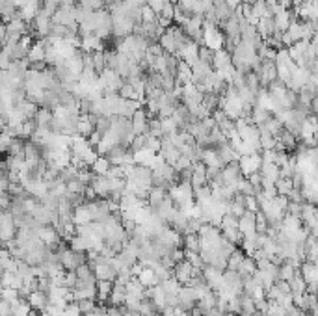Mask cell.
<instances>
[{
	"instance_id": "obj_52",
	"label": "cell",
	"mask_w": 318,
	"mask_h": 316,
	"mask_svg": "<svg viewBox=\"0 0 318 316\" xmlns=\"http://www.w3.org/2000/svg\"><path fill=\"white\" fill-rule=\"evenodd\" d=\"M244 209H246L247 212H257V211H259L257 197H255V196H244Z\"/></svg>"
},
{
	"instance_id": "obj_6",
	"label": "cell",
	"mask_w": 318,
	"mask_h": 316,
	"mask_svg": "<svg viewBox=\"0 0 318 316\" xmlns=\"http://www.w3.org/2000/svg\"><path fill=\"white\" fill-rule=\"evenodd\" d=\"M93 275L97 281H115L117 270L110 264V260H105V262H97L93 266Z\"/></svg>"
},
{
	"instance_id": "obj_11",
	"label": "cell",
	"mask_w": 318,
	"mask_h": 316,
	"mask_svg": "<svg viewBox=\"0 0 318 316\" xmlns=\"http://www.w3.org/2000/svg\"><path fill=\"white\" fill-rule=\"evenodd\" d=\"M26 302L32 307V311H45L47 305H49V298H47V292H41V290H32L28 296H26Z\"/></svg>"
},
{
	"instance_id": "obj_38",
	"label": "cell",
	"mask_w": 318,
	"mask_h": 316,
	"mask_svg": "<svg viewBox=\"0 0 318 316\" xmlns=\"http://www.w3.org/2000/svg\"><path fill=\"white\" fill-rule=\"evenodd\" d=\"M276 192H277V196H285V197H289L290 194V190H292V181L290 179H287V177H279L276 183Z\"/></svg>"
},
{
	"instance_id": "obj_28",
	"label": "cell",
	"mask_w": 318,
	"mask_h": 316,
	"mask_svg": "<svg viewBox=\"0 0 318 316\" xmlns=\"http://www.w3.org/2000/svg\"><path fill=\"white\" fill-rule=\"evenodd\" d=\"M158 45H160V49H162L166 54H175L177 52L175 39H173V35H171L170 32H166V30H164V34L158 37Z\"/></svg>"
},
{
	"instance_id": "obj_58",
	"label": "cell",
	"mask_w": 318,
	"mask_h": 316,
	"mask_svg": "<svg viewBox=\"0 0 318 316\" xmlns=\"http://www.w3.org/2000/svg\"><path fill=\"white\" fill-rule=\"evenodd\" d=\"M225 4L231 7V9H236V7L242 4V0H225Z\"/></svg>"
},
{
	"instance_id": "obj_29",
	"label": "cell",
	"mask_w": 318,
	"mask_h": 316,
	"mask_svg": "<svg viewBox=\"0 0 318 316\" xmlns=\"http://www.w3.org/2000/svg\"><path fill=\"white\" fill-rule=\"evenodd\" d=\"M112 287H113V281H97L95 283V288H97V300H99V303H103L105 305L106 302H108V296H110V292H112Z\"/></svg>"
},
{
	"instance_id": "obj_45",
	"label": "cell",
	"mask_w": 318,
	"mask_h": 316,
	"mask_svg": "<svg viewBox=\"0 0 318 316\" xmlns=\"http://www.w3.org/2000/svg\"><path fill=\"white\" fill-rule=\"evenodd\" d=\"M246 86L255 93V95H257V92L261 90V84H259V77L255 75L253 71H247V73H246Z\"/></svg>"
},
{
	"instance_id": "obj_47",
	"label": "cell",
	"mask_w": 318,
	"mask_h": 316,
	"mask_svg": "<svg viewBox=\"0 0 318 316\" xmlns=\"http://www.w3.org/2000/svg\"><path fill=\"white\" fill-rule=\"evenodd\" d=\"M92 56H93V69L99 75L101 71H105V56H103V50H95V52H92Z\"/></svg>"
},
{
	"instance_id": "obj_22",
	"label": "cell",
	"mask_w": 318,
	"mask_h": 316,
	"mask_svg": "<svg viewBox=\"0 0 318 316\" xmlns=\"http://www.w3.org/2000/svg\"><path fill=\"white\" fill-rule=\"evenodd\" d=\"M300 274L304 277L305 285H309V283H317V277H318V272H317V264L315 262H302L300 264Z\"/></svg>"
},
{
	"instance_id": "obj_33",
	"label": "cell",
	"mask_w": 318,
	"mask_h": 316,
	"mask_svg": "<svg viewBox=\"0 0 318 316\" xmlns=\"http://www.w3.org/2000/svg\"><path fill=\"white\" fill-rule=\"evenodd\" d=\"M15 108H17V110H19V112H21L22 115L26 117V119H34V115L37 113V110H39V108H37V105H35V103H32V101H28V99H24V101H22V103H19V105L15 106Z\"/></svg>"
},
{
	"instance_id": "obj_16",
	"label": "cell",
	"mask_w": 318,
	"mask_h": 316,
	"mask_svg": "<svg viewBox=\"0 0 318 316\" xmlns=\"http://www.w3.org/2000/svg\"><path fill=\"white\" fill-rule=\"evenodd\" d=\"M192 82V69L188 63H184L183 60L177 62V69H175V84L184 86Z\"/></svg>"
},
{
	"instance_id": "obj_60",
	"label": "cell",
	"mask_w": 318,
	"mask_h": 316,
	"mask_svg": "<svg viewBox=\"0 0 318 316\" xmlns=\"http://www.w3.org/2000/svg\"><path fill=\"white\" fill-rule=\"evenodd\" d=\"M4 126H6V121H4V117H2V115H0V130H2V128H4Z\"/></svg>"
},
{
	"instance_id": "obj_51",
	"label": "cell",
	"mask_w": 318,
	"mask_h": 316,
	"mask_svg": "<svg viewBox=\"0 0 318 316\" xmlns=\"http://www.w3.org/2000/svg\"><path fill=\"white\" fill-rule=\"evenodd\" d=\"M9 197H19L24 194V188H22L21 183H9L7 184V192H6Z\"/></svg>"
},
{
	"instance_id": "obj_40",
	"label": "cell",
	"mask_w": 318,
	"mask_h": 316,
	"mask_svg": "<svg viewBox=\"0 0 318 316\" xmlns=\"http://www.w3.org/2000/svg\"><path fill=\"white\" fill-rule=\"evenodd\" d=\"M77 307H78V313L80 315H90L93 309H95V305H97V302L95 300H90V298H84V300H78Z\"/></svg>"
},
{
	"instance_id": "obj_19",
	"label": "cell",
	"mask_w": 318,
	"mask_h": 316,
	"mask_svg": "<svg viewBox=\"0 0 318 316\" xmlns=\"http://www.w3.org/2000/svg\"><path fill=\"white\" fill-rule=\"evenodd\" d=\"M73 223L77 225H86L92 221V212H90V209L86 207V203L78 205V207H75V211H73V219H71Z\"/></svg>"
},
{
	"instance_id": "obj_49",
	"label": "cell",
	"mask_w": 318,
	"mask_h": 316,
	"mask_svg": "<svg viewBox=\"0 0 318 316\" xmlns=\"http://www.w3.org/2000/svg\"><path fill=\"white\" fill-rule=\"evenodd\" d=\"M156 17L158 15L149 6H141V22H156Z\"/></svg>"
},
{
	"instance_id": "obj_61",
	"label": "cell",
	"mask_w": 318,
	"mask_h": 316,
	"mask_svg": "<svg viewBox=\"0 0 318 316\" xmlns=\"http://www.w3.org/2000/svg\"><path fill=\"white\" fill-rule=\"evenodd\" d=\"M221 316H238V315H234V313H229V311H227V313H223Z\"/></svg>"
},
{
	"instance_id": "obj_44",
	"label": "cell",
	"mask_w": 318,
	"mask_h": 316,
	"mask_svg": "<svg viewBox=\"0 0 318 316\" xmlns=\"http://www.w3.org/2000/svg\"><path fill=\"white\" fill-rule=\"evenodd\" d=\"M184 259L190 262L192 268H201V270H203V266H205V262H203V259H201V255H199V253L186 251V249H184Z\"/></svg>"
},
{
	"instance_id": "obj_35",
	"label": "cell",
	"mask_w": 318,
	"mask_h": 316,
	"mask_svg": "<svg viewBox=\"0 0 318 316\" xmlns=\"http://www.w3.org/2000/svg\"><path fill=\"white\" fill-rule=\"evenodd\" d=\"M75 274H77L78 281H97V279H95V275H93V268H92L90 262L80 264V266L75 270Z\"/></svg>"
},
{
	"instance_id": "obj_56",
	"label": "cell",
	"mask_w": 318,
	"mask_h": 316,
	"mask_svg": "<svg viewBox=\"0 0 318 316\" xmlns=\"http://www.w3.org/2000/svg\"><path fill=\"white\" fill-rule=\"evenodd\" d=\"M101 136H103V134L97 132V130H93V132L90 134V136H88L86 140H88V143H90V145H92V147L95 149V145H97V143L101 141Z\"/></svg>"
},
{
	"instance_id": "obj_20",
	"label": "cell",
	"mask_w": 318,
	"mask_h": 316,
	"mask_svg": "<svg viewBox=\"0 0 318 316\" xmlns=\"http://www.w3.org/2000/svg\"><path fill=\"white\" fill-rule=\"evenodd\" d=\"M276 140L279 141V143H281L283 147H285V151H287V153H289V151H294V149L298 147V143H300L296 136H294L292 132H289L287 128H283L281 132L277 134Z\"/></svg>"
},
{
	"instance_id": "obj_4",
	"label": "cell",
	"mask_w": 318,
	"mask_h": 316,
	"mask_svg": "<svg viewBox=\"0 0 318 316\" xmlns=\"http://www.w3.org/2000/svg\"><path fill=\"white\" fill-rule=\"evenodd\" d=\"M257 77H259V84L261 88H268L272 82H276L277 80V71H276V63L274 62H261L259 65V69L255 73Z\"/></svg>"
},
{
	"instance_id": "obj_54",
	"label": "cell",
	"mask_w": 318,
	"mask_h": 316,
	"mask_svg": "<svg viewBox=\"0 0 318 316\" xmlns=\"http://www.w3.org/2000/svg\"><path fill=\"white\" fill-rule=\"evenodd\" d=\"M164 2H166V0H145V6H149L156 15H158L160 13V9H162V6H164Z\"/></svg>"
},
{
	"instance_id": "obj_3",
	"label": "cell",
	"mask_w": 318,
	"mask_h": 316,
	"mask_svg": "<svg viewBox=\"0 0 318 316\" xmlns=\"http://www.w3.org/2000/svg\"><path fill=\"white\" fill-rule=\"evenodd\" d=\"M177 60H183L184 63H188V65H194V63L199 60V45L196 41H186L183 47H179L175 52Z\"/></svg>"
},
{
	"instance_id": "obj_42",
	"label": "cell",
	"mask_w": 318,
	"mask_h": 316,
	"mask_svg": "<svg viewBox=\"0 0 318 316\" xmlns=\"http://www.w3.org/2000/svg\"><path fill=\"white\" fill-rule=\"evenodd\" d=\"M145 147L151 149L153 153H160V147H162V140L160 138H156L153 134L145 132Z\"/></svg>"
},
{
	"instance_id": "obj_50",
	"label": "cell",
	"mask_w": 318,
	"mask_h": 316,
	"mask_svg": "<svg viewBox=\"0 0 318 316\" xmlns=\"http://www.w3.org/2000/svg\"><path fill=\"white\" fill-rule=\"evenodd\" d=\"M77 281H78V277L75 272H64V287L65 288L73 290V288L77 287Z\"/></svg>"
},
{
	"instance_id": "obj_63",
	"label": "cell",
	"mask_w": 318,
	"mask_h": 316,
	"mask_svg": "<svg viewBox=\"0 0 318 316\" xmlns=\"http://www.w3.org/2000/svg\"><path fill=\"white\" fill-rule=\"evenodd\" d=\"M2 244H4V242H2V240H0V246H2Z\"/></svg>"
},
{
	"instance_id": "obj_27",
	"label": "cell",
	"mask_w": 318,
	"mask_h": 316,
	"mask_svg": "<svg viewBox=\"0 0 318 316\" xmlns=\"http://www.w3.org/2000/svg\"><path fill=\"white\" fill-rule=\"evenodd\" d=\"M136 277H138V281H140L145 288H147V287H156V285L160 283L158 279H156L153 268H149V266H143V270H141V272L136 275Z\"/></svg>"
},
{
	"instance_id": "obj_17",
	"label": "cell",
	"mask_w": 318,
	"mask_h": 316,
	"mask_svg": "<svg viewBox=\"0 0 318 316\" xmlns=\"http://www.w3.org/2000/svg\"><path fill=\"white\" fill-rule=\"evenodd\" d=\"M231 63V52L225 49H219V50H214V54H212V62H211V67L212 71H219L223 69L225 65Z\"/></svg>"
},
{
	"instance_id": "obj_7",
	"label": "cell",
	"mask_w": 318,
	"mask_h": 316,
	"mask_svg": "<svg viewBox=\"0 0 318 316\" xmlns=\"http://www.w3.org/2000/svg\"><path fill=\"white\" fill-rule=\"evenodd\" d=\"M192 270H194V268H192V264L186 259L179 260V262H175V266H173V279H175L177 283H181V285H186L192 277Z\"/></svg>"
},
{
	"instance_id": "obj_62",
	"label": "cell",
	"mask_w": 318,
	"mask_h": 316,
	"mask_svg": "<svg viewBox=\"0 0 318 316\" xmlns=\"http://www.w3.org/2000/svg\"><path fill=\"white\" fill-rule=\"evenodd\" d=\"M242 2H244V4H249V6H251L255 0H242Z\"/></svg>"
},
{
	"instance_id": "obj_30",
	"label": "cell",
	"mask_w": 318,
	"mask_h": 316,
	"mask_svg": "<svg viewBox=\"0 0 318 316\" xmlns=\"http://www.w3.org/2000/svg\"><path fill=\"white\" fill-rule=\"evenodd\" d=\"M236 272H238V275H240V277L253 275L255 272H257V264H255L253 257H244V259H242V262L238 264V268H236Z\"/></svg>"
},
{
	"instance_id": "obj_36",
	"label": "cell",
	"mask_w": 318,
	"mask_h": 316,
	"mask_svg": "<svg viewBox=\"0 0 318 316\" xmlns=\"http://www.w3.org/2000/svg\"><path fill=\"white\" fill-rule=\"evenodd\" d=\"M35 126H49L50 128V121H52V112L47 110V108H39L37 113L34 115Z\"/></svg>"
},
{
	"instance_id": "obj_41",
	"label": "cell",
	"mask_w": 318,
	"mask_h": 316,
	"mask_svg": "<svg viewBox=\"0 0 318 316\" xmlns=\"http://www.w3.org/2000/svg\"><path fill=\"white\" fill-rule=\"evenodd\" d=\"M266 11H268V6H266V2H264V0H255L253 4H251V15H253L255 19L264 17Z\"/></svg>"
},
{
	"instance_id": "obj_55",
	"label": "cell",
	"mask_w": 318,
	"mask_h": 316,
	"mask_svg": "<svg viewBox=\"0 0 318 316\" xmlns=\"http://www.w3.org/2000/svg\"><path fill=\"white\" fill-rule=\"evenodd\" d=\"M9 63H11L9 56H7L4 50H0V71H7V67H9Z\"/></svg>"
},
{
	"instance_id": "obj_2",
	"label": "cell",
	"mask_w": 318,
	"mask_h": 316,
	"mask_svg": "<svg viewBox=\"0 0 318 316\" xmlns=\"http://www.w3.org/2000/svg\"><path fill=\"white\" fill-rule=\"evenodd\" d=\"M58 259H60V264H62V268H64L65 272H75L80 264L88 262L86 251H73L69 247H67L64 253H60Z\"/></svg>"
},
{
	"instance_id": "obj_21",
	"label": "cell",
	"mask_w": 318,
	"mask_h": 316,
	"mask_svg": "<svg viewBox=\"0 0 318 316\" xmlns=\"http://www.w3.org/2000/svg\"><path fill=\"white\" fill-rule=\"evenodd\" d=\"M125 296H127V292H125V285H119V283H113L112 287V292H110V296H108V305H115V307H119V305H123L125 303Z\"/></svg>"
},
{
	"instance_id": "obj_1",
	"label": "cell",
	"mask_w": 318,
	"mask_h": 316,
	"mask_svg": "<svg viewBox=\"0 0 318 316\" xmlns=\"http://www.w3.org/2000/svg\"><path fill=\"white\" fill-rule=\"evenodd\" d=\"M112 17V35L113 37H127V35L132 34V28H134L136 22H132L127 15H123L119 9H115L110 13Z\"/></svg>"
},
{
	"instance_id": "obj_10",
	"label": "cell",
	"mask_w": 318,
	"mask_h": 316,
	"mask_svg": "<svg viewBox=\"0 0 318 316\" xmlns=\"http://www.w3.org/2000/svg\"><path fill=\"white\" fill-rule=\"evenodd\" d=\"M90 186L93 188L95 196L99 197V199H108V194H110V181H108V177L93 175Z\"/></svg>"
},
{
	"instance_id": "obj_14",
	"label": "cell",
	"mask_w": 318,
	"mask_h": 316,
	"mask_svg": "<svg viewBox=\"0 0 318 316\" xmlns=\"http://www.w3.org/2000/svg\"><path fill=\"white\" fill-rule=\"evenodd\" d=\"M190 69H192V84H198V82H201L203 78H207L212 73L211 63H205L201 62V60H198Z\"/></svg>"
},
{
	"instance_id": "obj_46",
	"label": "cell",
	"mask_w": 318,
	"mask_h": 316,
	"mask_svg": "<svg viewBox=\"0 0 318 316\" xmlns=\"http://www.w3.org/2000/svg\"><path fill=\"white\" fill-rule=\"evenodd\" d=\"M117 95H119L121 99H132V101H138V97H136L134 90H132V86L128 84L127 80L121 84V88L117 90Z\"/></svg>"
},
{
	"instance_id": "obj_32",
	"label": "cell",
	"mask_w": 318,
	"mask_h": 316,
	"mask_svg": "<svg viewBox=\"0 0 318 316\" xmlns=\"http://www.w3.org/2000/svg\"><path fill=\"white\" fill-rule=\"evenodd\" d=\"M90 169H92L93 175L106 177L108 169H110V162H108V158H106V156H97V158H95V162H93L92 166H90Z\"/></svg>"
},
{
	"instance_id": "obj_37",
	"label": "cell",
	"mask_w": 318,
	"mask_h": 316,
	"mask_svg": "<svg viewBox=\"0 0 318 316\" xmlns=\"http://www.w3.org/2000/svg\"><path fill=\"white\" fill-rule=\"evenodd\" d=\"M246 255H244V251H242L240 247H236L229 257H227V268L225 270H234L236 272V268H238V264L242 262V259H244Z\"/></svg>"
},
{
	"instance_id": "obj_26",
	"label": "cell",
	"mask_w": 318,
	"mask_h": 316,
	"mask_svg": "<svg viewBox=\"0 0 318 316\" xmlns=\"http://www.w3.org/2000/svg\"><path fill=\"white\" fill-rule=\"evenodd\" d=\"M26 60H28L30 63L45 62V45H43L41 39H39V41H35L34 45L30 47L28 54H26Z\"/></svg>"
},
{
	"instance_id": "obj_25",
	"label": "cell",
	"mask_w": 318,
	"mask_h": 316,
	"mask_svg": "<svg viewBox=\"0 0 318 316\" xmlns=\"http://www.w3.org/2000/svg\"><path fill=\"white\" fill-rule=\"evenodd\" d=\"M183 249H186V251H194V253L201 251V240H199L198 232L183 234Z\"/></svg>"
},
{
	"instance_id": "obj_43",
	"label": "cell",
	"mask_w": 318,
	"mask_h": 316,
	"mask_svg": "<svg viewBox=\"0 0 318 316\" xmlns=\"http://www.w3.org/2000/svg\"><path fill=\"white\" fill-rule=\"evenodd\" d=\"M84 184H80L77 179H71L65 183V194H73V196H78V194H84Z\"/></svg>"
},
{
	"instance_id": "obj_53",
	"label": "cell",
	"mask_w": 318,
	"mask_h": 316,
	"mask_svg": "<svg viewBox=\"0 0 318 316\" xmlns=\"http://www.w3.org/2000/svg\"><path fill=\"white\" fill-rule=\"evenodd\" d=\"M212 54H214V50L211 49H207V47H199V60L201 62H205V63H211L212 62Z\"/></svg>"
},
{
	"instance_id": "obj_15",
	"label": "cell",
	"mask_w": 318,
	"mask_h": 316,
	"mask_svg": "<svg viewBox=\"0 0 318 316\" xmlns=\"http://www.w3.org/2000/svg\"><path fill=\"white\" fill-rule=\"evenodd\" d=\"M80 49H82V52H95V50H103V39H99L95 34L80 35Z\"/></svg>"
},
{
	"instance_id": "obj_39",
	"label": "cell",
	"mask_w": 318,
	"mask_h": 316,
	"mask_svg": "<svg viewBox=\"0 0 318 316\" xmlns=\"http://www.w3.org/2000/svg\"><path fill=\"white\" fill-rule=\"evenodd\" d=\"M160 126H162V134L164 136H168V134H173V132H179V125L175 123L173 117H162L160 119Z\"/></svg>"
},
{
	"instance_id": "obj_12",
	"label": "cell",
	"mask_w": 318,
	"mask_h": 316,
	"mask_svg": "<svg viewBox=\"0 0 318 316\" xmlns=\"http://www.w3.org/2000/svg\"><path fill=\"white\" fill-rule=\"evenodd\" d=\"M199 162H201L205 168H218V169L223 168V164H221V160H219V156L214 147L203 149V151H201V156H199Z\"/></svg>"
},
{
	"instance_id": "obj_31",
	"label": "cell",
	"mask_w": 318,
	"mask_h": 316,
	"mask_svg": "<svg viewBox=\"0 0 318 316\" xmlns=\"http://www.w3.org/2000/svg\"><path fill=\"white\" fill-rule=\"evenodd\" d=\"M298 270L294 266H292V264H290V262H287V260H285V262H283V264H279V266H277V279H281V281H292V277H294V274H296ZM276 279V281H277Z\"/></svg>"
},
{
	"instance_id": "obj_5",
	"label": "cell",
	"mask_w": 318,
	"mask_h": 316,
	"mask_svg": "<svg viewBox=\"0 0 318 316\" xmlns=\"http://www.w3.org/2000/svg\"><path fill=\"white\" fill-rule=\"evenodd\" d=\"M261 164H262L261 153H251V155H246L238 158V168H240L242 177H247V175H251V173H255V171H259Z\"/></svg>"
},
{
	"instance_id": "obj_57",
	"label": "cell",
	"mask_w": 318,
	"mask_h": 316,
	"mask_svg": "<svg viewBox=\"0 0 318 316\" xmlns=\"http://www.w3.org/2000/svg\"><path fill=\"white\" fill-rule=\"evenodd\" d=\"M6 37H7V28L4 22H0V47L6 43Z\"/></svg>"
},
{
	"instance_id": "obj_8",
	"label": "cell",
	"mask_w": 318,
	"mask_h": 316,
	"mask_svg": "<svg viewBox=\"0 0 318 316\" xmlns=\"http://www.w3.org/2000/svg\"><path fill=\"white\" fill-rule=\"evenodd\" d=\"M205 171H207V168L199 160L192 164V175H190V186L192 188H201V186L209 184Z\"/></svg>"
},
{
	"instance_id": "obj_34",
	"label": "cell",
	"mask_w": 318,
	"mask_h": 316,
	"mask_svg": "<svg viewBox=\"0 0 318 316\" xmlns=\"http://www.w3.org/2000/svg\"><path fill=\"white\" fill-rule=\"evenodd\" d=\"M32 313V307L24 298H19L17 302L11 303V316H28Z\"/></svg>"
},
{
	"instance_id": "obj_9",
	"label": "cell",
	"mask_w": 318,
	"mask_h": 316,
	"mask_svg": "<svg viewBox=\"0 0 318 316\" xmlns=\"http://www.w3.org/2000/svg\"><path fill=\"white\" fill-rule=\"evenodd\" d=\"M147 123H149V117L143 108L136 110V112L132 113V117H130V128H132V132L134 134L147 132Z\"/></svg>"
},
{
	"instance_id": "obj_23",
	"label": "cell",
	"mask_w": 318,
	"mask_h": 316,
	"mask_svg": "<svg viewBox=\"0 0 318 316\" xmlns=\"http://www.w3.org/2000/svg\"><path fill=\"white\" fill-rule=\"evenodd\" d=\"M259 173H261L262 179H268L272 183H276L279 179V166H276L274 162H262L261 168H259Z\"/></svg>"
},
{
	"instance_id": "obj_24",
	"label": "cell",
	"mask_w": 318,
	"mask_h": 316,
	"mask_svg": "<svg viewBox=\"0 0 318 316\" xmlns=\"http://www.w3.org/2000/svg\"><path fill=\"white\" fill-rule=\"evenodd\" d=\"M132 156H134V164L136 166H151V162L155 160L156 153H153L151 149L147 147H141L140 151H136V153H132Z\"/></svg>"
},
{
	"instance_id": "obj_18",
	"label": "cell",
	"mask_w": 318,
	"mask_h": 316,
	"mask_svg": "<svg viewBox=\"0 0 318 316\" xmlns=\"http://www.w3.org/2000/svg\"><path fill=\"white\" fill-rule=\"evenodd\" d=\"M166 197H168V190L158 188V186H153L147 194V207L151 209V211H155L156 207L162 203Z\"/></svg>"
},
{
	"instance_id": "obj_13",
	"label": "cell",
	"mask_w": 318,
	"mask_h": 316,
	"mask_svg": "<svg viewBox=\"0 0 318 316\" xmlns=\"http://www.w3.org/2000/svg\"><path fill=\"white\" fill-rule=\"evenodd\" d=\"M238 231L242 236H251L255 234V212H244L238 218Z\"/></svg>"
},
{
	"instance_id": "obj_48",
	"label": "cell",
	"mask_w": 318,
	"mask_h": 316,
	"mask_svg": "<svg viewBox=\"0 0 318 316\" xmlns=\"http://www.w3.org/2000/svg\"><path fill=\"white\" fill-rule=\"evenodd\" d=\"M173 13H175V4H171L170 0H166L162 9H160V13H158V17H164V19L173 22Z\"/></svg>"
},
{
	"instance_id": "obj_59",
	"label": "cell",
	"mask_w": 318,
	"mask_h": 316,
	"mask_svg": "<svg viewBox=\"0 0 318 316\" xmlns=\"http://www.w3.org/2000/svg\"><path fill=\"white\" fill-rule=\"evenodd\" d=\"M266 2V6H274V4H277V0H264Z\"/></svg>"
}]
</instances>
